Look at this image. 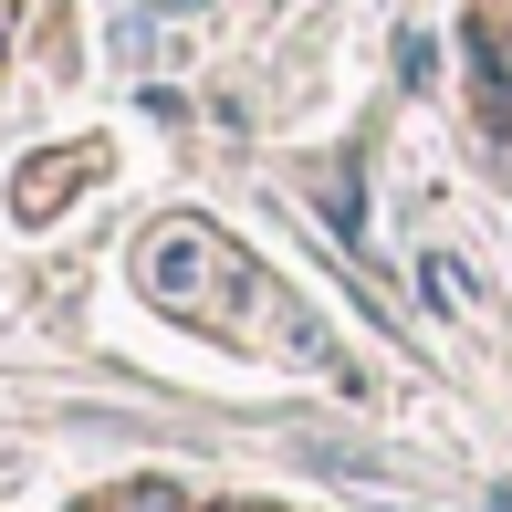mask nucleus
<instances>
[{
    "label": "nucleus",
    "instance_id": "1",
    "mask_svg": "<svg viewBox=\"0 0 512 512\" xmlns=\"http://www.w3.org/2000/svg\"><path fill=\"white\" fill-rule=\"evenodd\" d=\"M136 283L168 293V304H189V293L209 283V241H199V230H168V241H147V251H136Z\"/></svg>",
    "mask_w": 512,
    "mask_h": 512
},
{
    "label": "nucleus",
    "instance_id": "2",
    "mask_svg": "<svg viewBox=\"0 0 512 512\" xmlns=\"http://www.w3.org/2000/svg\"><path fill=\"white\" fill-rule=\"evenodd\" d=\"M418 283L439 293V314H471V304H481V283H471V272L450 262V251H429V262H418Z\"/></svg>",
    "mask_w": 512,
    "mask_h": 512
},
{
    "label": "nucleus",
    "instance_id": "3",
    "mask_svg": "<svg viewBox=\"0 0 512 512\" xmlns=\"http://www.w3.org/2000/svg\"><path fill=\"white\" fill-rule=\"evenodd\" d=\"M335 241H366V209H356V168H335Z\"/></svg>",
    "mask_w": 512,
    "mask_h": 512
}]
</instances>
